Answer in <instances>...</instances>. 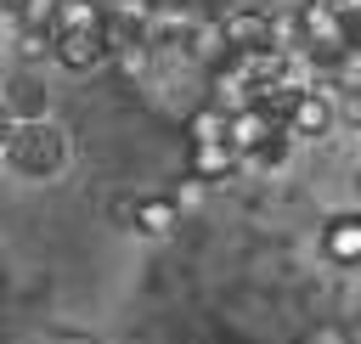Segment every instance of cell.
<instances>
[{"mask_svg":"<svg viewBox=\"0 0 361 344\" xmlns=\"http://www.w3.org/2000/svg\"><path fill=\"white\" fill-rule=\"evenodd\" d=\"M17 56L34 68V62H45L51 56V28H17Z\"/></svg>","mask_w":361,"mask_h":344,"instance_id":"15","label":"cell"},{"mask_svg":"<svg viewBox=\"0 0 361 344\" xmlns=\"http://www.w3.org/2000/svg\"><path fill=\"white\" fill-rule=\"evenodd\" d=\"M17 6H23V0H0V11H17Z\"/></svg>","mask_w":361,"mask_h":344,"instance_id":"22","label":"cell"},{"mask_svg":"<svg viewBox=\"0 0 361 344\" xmlns=\"http://www.w3.org/2000/svg\"><path fill=\"white\" fill-rule=\"evenodd\" d=\"M130 226H135L141 237H169V231L180 226V209H175V197H135Z\"/></svg>","mask_w":361,"mask_h":344,"instance_id":"11","label":"cell"},{"mask_svg":"<svg viewBox=\"0 0 361 344\" xmlns=\"http://www.w3.org/2000/svg\"><path fill=\"white\" fill-rule=\"evenodd\" d=\"M327 6H333V17H338V23H350V34L361 39V0H327Z\"/></svg>","mask_w":361,"mask_h":344,"instance_id":"17","label":"cell"},{"mask_svg":"<svg viewBox=\"0 0 361 344\" xmlns=\"http://www.w3.org/2000/svg\"><path fill=\"white\" fill-rule=\"evenodd\" d=\"M248 102H259V85L248 79V68H243L237 56L214 62V68H209V107L237 113V107H248Z\"/></svg>","mask_w":361,"mask_h":344,"instance_id":"6","label":"cell"},{"mask_svg":"<svg viewBox=\"0 0 361 344\" xmlns=\"http://www.w3.org/2000/svg\"><path fill=\"white\" fill-rule=\"evenodd\" d=\"M0 158H6L11 175H23V180H51V175L68 164V135H62L51 118H34V124H17V130H11V141H6Z\"/></svg>","mask_w":361,"mask_h":344,"instance_id":"1","label":"cell"},{"mask_svg":"<svg viewBox=\"0 0 361 344\" xmlns=\"http://www.w3.org/2000/svg\"><path fill=\"white\" fill-rule=\"evenodd\" d=\"M203 141H226V113L209 102L186 113V147H203Z\"/></svg>","mask_w":361,"mask_h":344,"instance_id":"14","label":"cell"},{"mask_svg":"<svg viewBox=\"0 0 361 344\" xmlns=\"http://www.w3.org/2000/svg\"><path fill=\"white\" fill-rule=\"evenodd\" d=\"M310 344H350V327H316Z\"/></svg>","mask_w":361,"mask_h":344,"instance_id":"19","label":"cell"},{"mask_svg":"<svg viewBox=\"0 0 361 344\" xmlns=\"http://www.w3.org/2000/svg\"><path fill=\"white\" fill-rule=\"evenodd\" d=\"M51 56L68 68V73H90L107 62V45H102V28H73V34H51Z\"/></svg>","mask_w":361,"mask_h":344,"instance_id":"7","label":"cell"},{"mask_svg":"<svg viewBox=\"0 0 361 344\" xmlns=\"http://www.w3.org/2000/svg\"><path fill=\"white\" fill-rule=\"evenodd\" d=\"M0 107H6L17 124H34V118H45V107H51V90H45L34 73H17V79L0 90Z\"/></svg>","mask_w":361,"mask_h":344,"instance_id":"8","label":"cell"},{"mask_svg":"<svg viewBox=\"0 0 361 344\" xmlns=\"http://www.w3.org/2000/svg\"><path fill=\"white\" fill-rule=\"evenodd\" d=\"M96 6H107V0H96Z\"/></svg>","mask_w":361,"mask_h":344,"instance_id":"25","label":"cell"},{"mask_svg":"<svg viewBox=\"0 0 361 344\" xmlns=\"http://www.w3.org/2000/svg\"><path fill=\"white\" fill-rule=\"evenodd\" d=\"M180 51L192 56V62H203V68H214V62H226L231 51H226V39H220V23H197L192 17V28L180 34Z\"/></svg>","mask_w":361,"mask_h":344,"instance_id":"12","label":"cell"},{"mask_svg":"<svg viewBox=\"0 0 361 344\" xmlns=\"http://www.w3.org/2000/svg\"><path fill=\"white\" fill-rule=\"evenodd\" d=\"M355 197H361V164H355Z\"/></svg>","mask_w":361,"mask_h":344,"instance_id":"23","label":"cell"},{"mask_svg":"<svg viewBox=\"0 0 361 344\" xmlns=\"http://www.w3.org/2000/svg\"><path fill=\"white\" fill-rule=\"evenodd\" d=\"M282 130L288 141H322L338 130V107H333V90H305V96H288L282 107Z\"/></svg>","mask_w":361,"mask_h":344,"instance_id":"2","label":"cell"},{"mask_svg":"<svg viewBox=\"0 0 361 344\" xmlns=\"http://www.w3.org/2000/svg\"><path fill=\"white\" fill-rule=\"evenodd\" d=\"M322 254L333 265H361V214H333L322 226Z\"/></svg>","mask_w":361,"mask_h":344,"instance_id":"10","label":"cell"},{"mask_svg":"<svg viewBox=\"0 0 361 344\" xmlns=\"http://www.w3.org/2000/svg\"><path fill=\"white\" fill-rule=\"evenodd\" d=\"M51 11H56V0H23L11 17H17V28H45V23H51Z\"/></svg>","mask_w":361,"mask_h":344,"instance_id":"16","label":"cell"},{"mask_svg":"<svg viewBox=\"0 0 361 344\" xmlns=\"http://www.w3.org/2000/svg\"><path fill=\"white\" fill-rule=\"evenodd\" d=\"M11 130H17V118H11L6 107H0V152H6V141H11Z\"/></svg>","mask_w":361,"mask_h":344,"instance_id":"21","label":"cell"},{"mask_svg":"<svg viewBox=\"0 0 361 344\" xmlns=\"http://www.w3.org/2000/svg\"><path fill=\"white\" fill-rule=\"evenodd\" d=\"M350 333H361V316H355V327H350Z\"/></svg>","mask_w":361,"mask_h":344,"instance_id":"24","label":"cell"},{"mask_svg":"<svg viewBox=\"0 0 361 344\" xmlns=\"http://www.w3.org/2000/svg\"><path fill=\"white\" fill-rule=\"evenodd\" d=\"M293 17H299V34H305V56H316V62H327L333 51H344V45L355 39L350 23H338L327 0H305Z\"/></svg>","mask_w":361,"mask_h":344,"instance_id":"3","label":"cell"},{"mask_svg":"<svg viewBox=\"0 0 361 344\" xmlns=\"http://www.w3.org/2000/svg\"><path fill=\"white\" fill-rule=\"evenodd\" d=\"M169 197H175V209H192V203L203 197V180H192V175H186V180H180V186L169 192Z\"/></svg>","mask_w":361,"mask_h":344,"instance_id":"18","label":"cell"},{"mask_svg":"<svg viewBox=\"0 0 361 344\" xmlns=\"http://www.w3.org/2000/svg\"><path fill=\"white\" fill-rule=\"evenodd\" d=\"M237 169H243V158H237L226 141H203V147H186V175H192V180H203V186L226 180V175H237Z\"/></svg>","mask_w":361,"mask_h":344,"instance_id":"9","label":"cell"},{"mask_svg":"<svg viewBox=\"0 0 361 344\" xmlns=\"http://www.w3.org/2000/svg\"><path fill=\"white\" fill-rule=\"evenodd\" d=\"M220 39H226V51H231V56L271 51V11H254V6L226 11V17H220Z\"/></svg>","mask_w":361,"mask_h":344,"instance_id":"5","label":"cell"},{"mask_svg":"<svg viewBox=\"0 0 361 344\" xmlns=\"http://www.w3.org/2000/svg\"><path fill=\"white\" fill-rule=\"evenodd\" d=\"M130 214H135V197H113V220L130 226Z\"/></svg>","mask_w":361,"mask_h":344,"instance_id":"20","label":"cell"},{"mask_svg":"<svg viewBox=\"0 0 361 344\" xmlns=\"http://www.w3.org/2000/svg\"><path fill=\"white\" fill-rule=\"evenodd\" d=\"M102 23V6L96 0H56V11H51V34H73V28H96Z\"/></svg>","mask_w":361,"mask_h":344,"instance_id":"13","label":"cell"},{"mask_svg":"<svg viewBox=\"0 0 361 344\" xmlns=\"http://www.w3.org/2000/svg\"><path fill=\"white\" fill-rule=\"evenodd\" d=\"M0 17H6V11H0Z\"/></svg>","mask_w":361,"mask_h":344,"instance_id":"26","label":"cell"},{"mask_svg":"<svg viewBox=\"0 0 361 344\" xmlns=\"http://www.w3.org/2000/svg\"><path fill=\"white\" fill-rule=\"evenodd\" d=\"M282 135V124H276V113L265 107V102H248V107H237V113H226V147L237 152V158H254L265 141H276Z\"/></svg>","mask_w":361,"mask_h":344,"instance_id":"4","label":"cell"}]
</instances>
